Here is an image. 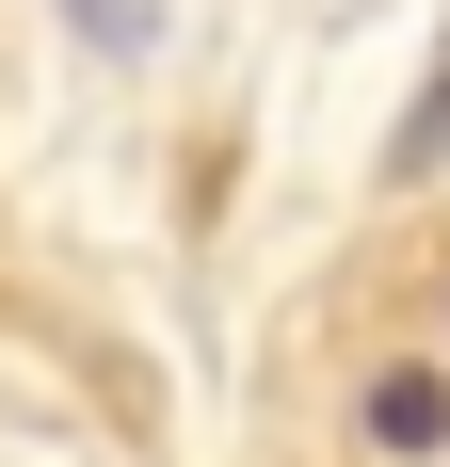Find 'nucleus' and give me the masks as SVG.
Here are the masks:
<instances>
[{
  "mask_svg": "<svg viewBox=\"0 0 450 467\" xmlns=\"http://www.w3.org/2000/svg\"><path fill=\"white\" fill-rule=\"evenodd\" d=\"M386 178H450V48H435V81H418V113L386 130Z\"/></svg>",
  "mask_w": 450,
  "mask_h": 467,
  "instance_id": "1",
  "label": "nucleus"
},
{
  "mask_svg": "<svg viewBox=\"0 0 450 467\" xmlns=\"http://www.w3.org/2000/svg\"><path fill=\"white\" fill-rule=\"evenodd\" d=\"M435 420H450L435 371H386V387H370V435H386V451H435Z\"/></svg>",
  "mask_w": 450,
  "mask_h": 467,
  "instance_id": "2",
  "label": "nucleus"
},
{
  "mask_svg": "<svg viewBox=\"0 0 450 467\" xmlns=\"http://www.w3.org/2000/svg\"><path fill=\"white\" fill-rule=\"evenodd\" d=\"M65 16H81V48H113V65L161 48V0H65Z\"/></svg>",
  "mask_w": 450,
  "mask_h": 467,
  "instance_id": "3",
  "label": "nucleus"
}]
</instances>
